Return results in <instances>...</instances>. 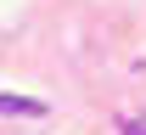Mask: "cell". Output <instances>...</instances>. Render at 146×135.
Returning <instances> with one entry per match:
<instances>
[{"label":"cell","mask_w":146,"mask_h":135,"mask_svg":"<svg viewBox=\"0 0 146 135\" xmlns=\"http://www.w3.org/2000/svg\"><path fill=\"white\" fill-rule=\"evenodd\" d=\"M0 113H39V101H17V96H0Z\"/></svg>","instance_id":"1"},{"label":"cell","mask_w":146,"mask_h":135,"mask_svg":"<svg viewBox=\"0 0 146 135\" xmlns=\"http://www.w3.org/2000/svg\"><path fill=\"white\" fill-rule=\"evenodd\" d=\"M124 135H146V130H141V124H124Z\"/></svg>","instance_id":"2"}]
</instances>
